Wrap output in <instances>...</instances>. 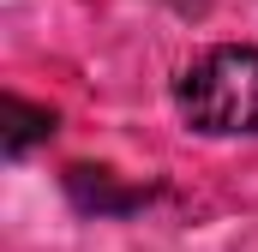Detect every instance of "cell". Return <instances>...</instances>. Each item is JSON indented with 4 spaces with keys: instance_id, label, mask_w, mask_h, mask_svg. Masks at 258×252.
Masks as SVG:
<instances>
[{
    "instance_id": "obj_2",
    "label": "cell",
    "mask_w": 258,
    "mask_h": 252,
    "mask_svg": "<svg viewBox=\"0 0 258 252\" xmlns=\"http://www.w3.org/2000/svg\"><path fill=\"white\" fill-rule=\"evenodd\" d=\"M66 192H72L78 210H96V216H126V210H138L150 198L144 186H114V174L108 168H90V162H72L66 168Z\"/></svg>"
},
{
    "instance_id": "obj_3",
    "label": "cell",
    "mask_w": 258,
    "mask_h": 252,
    "mask_svg": "<svg viewBox=\"0 0 258 252\" xmlns=\"http://www.w3.org/2000/svg\"><path fill=\"white\" fill-rule=\"evenodd\" d=\"M0 114H6V156H24L30 144H42L54 132V114L36 108V102H24V96H6Z\"/></svg>"
},
{
    "instance_id": "obj_1",
    "label": "cell",
    "mask_w": 258,
    "mask_h": 252,
    "mask_svg": "<svg viewBox=\"0 0 258 252\" xmlns=\"http://www.w3.org/2000/svg\"><path fill=\"white\" fill-rule=\"evenodd\" d=\"M174 108L204 138H258V48L216 42L174 78Z\"/></svg>"
}]
</instances>
